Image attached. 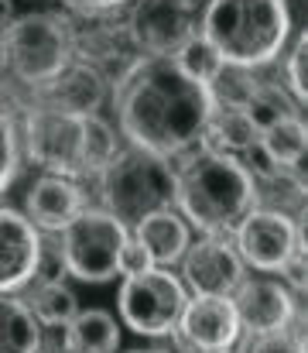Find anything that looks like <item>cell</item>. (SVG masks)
Returning <instances> with one entry per match:
<instances>
[{
	"label": "cell",
	"instance_id": "25",
	"mask_svg": "<svg viewBox=\"0 0 308 353\" xmlns=\"http://www.w3.org/2000/svg\"><path fill=\"white\" fill-rule=\"evenodd\" d=\"M172 59H175V65H178L189 79H196V83H203V86H212V83L219 79V72H223V59L216 55V48L205 41L203 34H192Z\"/></svg>",
	"mask_w": 308,
	"mask_h": 353
},
{
	"label": "cell",
	"instance_id": "1",
	"mask_svg": "<svg viewBox=\"0 0 308 353\" xmlns=\"http://www.w3.org/2000/svg\"><path fill=\"white\" fill-rule=\"evenodd\" d=\"M216 110L212 90L189 79L172 55H141L116 83V120L130 148L158 158L192 151Z\"/></svg>",
	"mask_w": 308,
	"mask_h": 353
},
{
	"label": "cell",
	"instance_id": "20",
	"mask_svg": "<svg viewBox=\"0 0 308 353\" xmlns=\"http://www.w3.org/2000/svg\"><path fill=\"white\" fill-rule=\"evenodd\" d=\"M305 120L298 114L274 120L271 127H264L257 134V148L267 154L271 165L278 168H298L305 161Z\"/></svg>",
	"mask_w": 308,
	"mask_h": 353
},
{
	"label": "cell",
	"instance_id": "23",
	"mask_svg": "<svg viewBox=\"0 0 308 353\" xmlns=\"http://www.w3.org/2000/svg\"><path fill=\"white\" fill-rule=\"evenodd\" d=\"M257 203H264V210H278L291 220H302L305 216V182L298 179L295 168H274L271 175L257 182Z\"/></svg>",
	"mask_w": 308,
	"mask_h": 353
},
{
	"label": "cell",
	"instance_id": "31",
	"mask_svg": "<svg viewBox=\"0 0 308 353\" xmlns=\"http://www.w3.org/2000/svg\"><path fill=\"white\" fill-rule=\"evenodd\" d=\"M250 353H305V340L298 330H281V333H267V336H254Z\"/></svg>",
	"mask_w": 308,
	"mask_h": 353
},
{
	"label": "cell",
	"instance_id": "21",
	"mask_svg": "<svg viewBox=\"0 0 308 353\" xmlns=\"http://www.w3.org/2000/svg\"><path fill=\"white\" fill-rule=\"evenodd\" d=\"M41 326L17 295H0V353H38Z\"/></svg>",
	"mask_w": 308,
	"mask_h": 353
},
{
	"label": "cell",
	"instance_id": "17",
	"mask_svg": "<svg viewBox=\"0 0 308 353\" xmlns=\"http://www.w3.org/2000/svg\"><path fill=\"white\" fill-rule=\"evenodd\" d=\"M134 240L144 243V250L151 254V261H154L158 268H172L175 261H182L185 247L192 243L189 223H185L172 206L147 213V216L134 227Z\"/></svg>",
	"mask_w": 308,
	"mask_h": 353
},
{
	"label": "cell",
	"instance_id": "34",
	"mask_svg": "<svg viewBox=\"0 0 308 353\" xmlns=\"http://www.w3.org/2000/svg\"><path fill=\"white\" fill-rule=\"evenodd\" d=\"M10 21H14V3H10V0H0V31H3Z\"/></svg>",
	"mask_w": 308,
	"mask_h": 353
},
{
	"label": "cell",
	"instance_id": "5",
	"mask_svg": "<svg viewBox=\"0 0 308 353\" xmlns=\"http://www.w3.org/2000/svg\"><path fill=\"white\" fill-rule=\"evenodd\" d=\"M0 52L17 83L38 90L72 59V41L55 14H21L0 31Z\"/></svg>",
	"mask_w": 308,
	"mask_h": 353
},
{
	"label": "cell",
	"instance_id": "35",
	"mask_svg": "<svg viewBox=\"0 0 308 353\" xmlns=\"http://www.w3.org/2000/svg\"><path fill=\"white\" fill-rule=\"evenodd\" d=\"M127 353H168V350H158V347H144V350H127Z\"/></svg>",
	"mask_w": 308,
	"mask_h": 353
},
{
	"label": "cell",
	"instance_id": "14",
	"mask_svg": "<svg viewBox=\"0 0 308 353\" xmlns=\"http://www.w3.org/2000/svg\"><path fill=\"white\" fill-rule=\"evenodd\" d=\"M41 268V236L38 227L10 210L0 206V295H17L38 278Z\"/></svg>",
	"mask_w": 308,
	"mask_h": 353
},
{
	"label": "cell",
	"instance_id": "24",
	"mask_svg": "<svg viewBox=\"0 0 308 353\" xmlns=\"http://www.w3.org/2000/svg\"><path fill=\"white\" fill-rule=\"evenodd\" d=\"M113 154H116L113 127L100 114L83 117V175H100L103 168L113 161Z\"/></svg>",
	"mask_w": 308,
	"mask_h": 353
},
{
	"label": "cell",
	"instance_id": "22",
	"mask_svg": "<svg viewBox=\"0 0 308 353\" xmlns=\"http://www.w3.org/2000/svg\"><path fill=\"white\" fill-rule=\"evenodd\" d=\"M24 305L31 309V316L38 319V326H48V330L69 326L72 316L79 312V299H76V292H72L62 278H55V281H38Z\"/></svg>",
	"mask_w": 308,
	"mask_h": 353
},
{
	"label": "cell",
	"instance_id": "15",
	"mask_svg": "<svg viewBox=\"0 0 308 353\" xmlns=\"http://www.w3.org/2000/svg\"><path fill=\"white\" fill-rule=\"evenodd\" d=\"M38 107H52L72 117H90L100 114L103 100H106V79L93 62L83 59H69L45 86H38Z\"/></svg>",
	"mask_w": 308,
	"mask_h": 353
},
{
	"label": "cell",
	"instance_id": "18",
	"mask_svg": "<svg viewBox=\"0 0 308 353\" xmlns=\"http://www.w3.org/2000/svg\"><path fill=\"white\" fill-rule=\"evenodd\" d=\"M62 347L72 353H116L120 347V323L106 309H79L65 326Z\"/></svg>",
	"mask_w": 308,
	"mask_h": 353
},
{
	"label": "cell",
	"instance_id": "38",
	"mask_svg": "<svg viewBox=\"0 0 308 353\" xmlns=\"http://www.w3.org/2000/svg\"><path fill=\"white\" fill-rule=\"evenodd\" d=\"M38 353H41V350H38Z\"/></svg>",
	"mask_w": 308,
	"mask_h": 353
},
{
	"label": "cell",
	"instance_id": "27",
	"mask_svg": "<svg viewBox=\"0 0 308 353\" xmlns=\"http://www.w3.org/2000/svg\"><path fill=\"white\" fill-rule=\"evenodd\" d=\"M257 86L260 83L254 79L250 69H229V65H223L219 79L209 90H212V100L223 103V107H247L250 97L257 93Z\"/></svg>",
	"mask_w": 308,
	"mask_h": 353
},
{
	"label": "cell",
	"instance_id": "3",
	"mask_svg": "<svg viewBox=\"0 0 308 353\" xmlns=\"http://www.w3.org/2000/svg\"><path fill=\"white\" fill-rule=\"evenodd\" d=\"M199 34L229 69L271 65L291 38L288 0H205Z\"/></svg>",
	"mask_w": 308,
	"mask_h": 353
},
{
	"label": "cell",
	"instance_id": "7",
	"mask_svg": "<svg viewBox=\"0 0 308 353\" xmlns=\"http://www.w3.org/2000/svg\"><path fill=\"white\" fill-rule=\"evenodd\" d=\"M127 227L110 216L106 210H83L65 230H62V264L65 274H72L83 285H106L116 278L120 247L127 240Z\"/></svg>",
	"mask_w": 308,
	"mask_h": 353
},
{
	"label": "cell",
	"instance_id": "4",
	"mask_svg": "<svg viewBox=\"0 0 308 353\" xmlns=\"http://www.w3.org/2000/svg\"><path fill=\"white\" fill-rule=\"evenodd\" d=\"M103 210L123 227H137L147 213L168 210L175 203V168L168 158H158L141 148L116 151L100 172Z\"/></svg>",
	"mask_w": 308,
	"mask_h": 353
},
{
	"label": "cell",
	"instance_id": "9",
	"mask_svg": "<svg viewBox=\"0 0 308 353\" xmlns=\"http://www.w3.org/2000/svg\"><path fill=\"white\" fill-rule=\"evenodd\" d=\"M233 234H236L240 261L264 274H278L295 250H305L302 220H291V216H285L278 210H264V206H254L236 223Z\"/></svg>",
	"mask_w": 308,
	"mask_h": 353
},
{
	"label": "cell",
	"instance_id": "6",
	"mask_svg": "<svg viewBox=\"0 0 308 353\" xmlns=\"http://www.w3.org/2000/svg\"><path fill=\"white\" fill-rule=\"evenodd\" d=\"M185 299H189V292L178 274H172L168 268H151L144 274L123 278V285L116 292V312L130 333L161 340V336L175 333Z\"/></svg>",
	"mask_w": 308,
	"mask_h": 353
},
{
	"label": "cell",
	"instance_id": "13",
	"mask_svg": "<svg viewBox=\"0 0 308 353\" xmlns=\"http://www.w3.org/2000/svg\"><path fill=\"white\" fill-rule=\"evenodd\" d=\"M243 268L226 236H203L182 254V285L192 295H229L243 281Z\"/></svg>",
	"mask_w": 308,
	"mask_h": 353
},
{
	"label": "cell",
	"instance_id": "30",
	"mask_svg": "<svg viewBox=\"0 0 308 353\" xmlns=\"http://www.w3.org/2000/svg\"><path fill=\"white\" fill-rule=\"evenodd\" d=\"M151 268H158V264L151 261V254L144 250V243H137L134 236H127L123 247H120L116 274H120V278H134V274H144V271H151Z\"/></svg>",
	"mask_w": 308,
	"mask_h": 353
},
{
	"label": "cell",
	"instance_id": "37",
	"mask_svg": "<svg viewBox=\"0 0 308 353\" xmlns=\"http://www.w3.org/2000/svg\"><path fill=\"white\" fill-rule=\"evenodd\" d=\"M219 353H233V350H219Z\"/></svg>",
	"mask_w": 308,
	"mask_h": 353
},
{
	"label": "cell",
	"instance_id": "26",
	"mask_svg": "<svg viewBox=\"0 0 308 353\" xmlns=\"http://www.w3.org/2000/svg\"><path fill=\"white\" fill-rule=\"evenodd\" d=\"M243 110H247L250 123L257 127V134H260L264 127H271L274 120L288 117V114H298V110H295V100H288V93L278 90L274 83H260L257 93L250 97V103H247Z\"/></svg>",
	"mask_w": 308,
	"mask_h": 353
},
{
	"label": "cell",
	"instance_id": "8",
	"mask_svg": "<svg viewBox=\"0 0 308 353\" xmlns=\"http://www.w3.org/2000/svg\"><path fill=\"white\" fill-rule=\"evenodd\" d=\"M24 151L48 175L79 179L83 175V117L31 107L24 120Z\"/></svg>",
	"mask_w": 308,
	"mask_h": 353
},
{
	"label": "cell",
	"instance_id": "29",
	"mask_svg": "<svg viewBox=\"0 0 308 353\" xmlns=\"http://www.w3.org/2000/svg\"><path fill=\"white\" fill-rule=\"evenodd\" d=\"M305 59H308V34L305 28L295 34V41H291V52H288V93H291V100L295 103H305L308 97V83H305Z\"/></svg>",
	"mask_w": 308,
	"mask_h": 353
},
{
	"label": "cell",
	"instance_id": "12",
	"mask_svg": "<svg viewBox=\"0 0 308 353\" xmlns=\"http://www.w3.org/2000/svg\"><path fill=\"white\" fill-rule=\"evenodd\" d=\"M185 353L233 350L240 340V319L229 295H192L178 316L175 333Z\"/></svg>",
	"mask_w": 308,
	"mask_h": 353
},
{
	"label": "cell",
	"instance_id": "2",
	"mask_svg": "<svg viewBox=\"0 0 308 353\" xmlns=\"http://www.w3.org/2000/svg\"><path fill=\"white\" fill-rule=\"evenodd\" d=\"M182 220L205 236H226L257 206V179L229 151H185L175 168Z\"/></svg>",
	"mask_w": 308,
	"mask_h": 353
},
{
	"label": "cell",
	"instance_id": "36",
	"mask_svg": "<svg viewBox=\"0 0 308 353\" xmlns=\"http://www.w3.org/2000/svg\"><path fill=\"white\" fill-rule=\"evenodd\" d=\"M62 353H72V350H65V347H62Z\"/></svg>",
	"mask_w": 308,
	"mask_h": 353
},
{
	"label": "cell",
	"instance_id": "10",
	"mask_svg": "<svg viewBox=\"0 0 308 353\" xmlns=\"http://www.w3.org/2000/svg\"><path fill=\"white\" fill-rule=\"evenodd\" d=\"M196 0H130L127 38L141 55H175L196 34Z\"/></svg>",
	"mask_w": 308,
	"mask_h": 353
},
{
	"label": "cell",
	"instance_id": "16",
	"mask_svg": "<svg viewBox=\"0 0 308 353\" xmlns=\"http://www.w3.org/2000/svg\"><path fill=\"white\" fill-rule=\"evenodd\" d=\"M24 206H28V220H31L38 230L62 234V230L86 210V196H83V189L76 185V179L41 175V179L28 189Z\"/></svg>",
	"mask_w": 308,
	"mask_h": 353
},
{
	"label": "cell",
	"instance_id": "32",
	"mask_svg": "<svg viewBox=\"0 0 308 353\" xmlns=\"http://www.w3.org/2000/svg\"><path fill=\"white\" fill-rule=\"evenodd\" d=\"M278 274L288 278V288H291L295 295H302V292H305V250H295Z\"/></svg>",
	"mask_w": 308,
	"mask_h": 353
},
{
	"label": "cell",
	"instance_id": "19",
	"mask_svg": "<svg viewBox=\"0 0 308 353\" xmlns=\"http://www.w3.org/2000/svg\"><path fill=\"white\" fill-rule=\"evenodd\" d=\"M254 144H257V127L250 123L247 110L216 103L203 137H199V148H205V151H229L233 154V151H247Z\"/></svg>",
	"mask_w": 308,
	"mask_h": 353
},
{
	"label": "cell",
	"instance_id": "33",
	"mask_svg": "<svg viewBox=\"0 0 308 353\" xmlns=\"http://www.w3.org/2000/svg\"><path fill=\"white\" fill-rule=\"evenodd\" d=\"M69 7H76L79 14H113L120 7H127L130 0H65Z\"/></svg>",
	"mask_w": 308,
	"mask_h": 353
},
{
	"label": "cell",
	"instance_id": "28",
	"mask_svg": "<svg viewBox=\"0 0 308 353\" xmlns=\"http://www.w3.org/2000/svg\"><path fill=\"white\" fill-rule=\"evenodd\" d=\"M21 172V141H17V127L10 110L0 107V192L10 189V182Z\"/></svg>",
	"mask_w": 308,
	"mask_h": 353
},
{
	"label": "cell",
	"instance_id": "11",
	"mask_svg": "<svg viewBox=\"0 0 308 353\" xmlns=\"http://www.w3.org/2000/svg\"><path fill=\"white\" fill-rule=\"evenodd\" d=\"M229 302L236 309L240 333L250 336L281 333L298 316V295L278 278H243L229 292Z\"/></svg>",
	"mask_w": 308,
	"mask_h": 353
}]
</instances>
